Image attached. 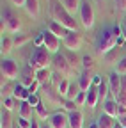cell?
I'll return each mask as SVG.
<instances>
[{"label": "cell", "instance_id": "49", "mask_svg": "<svg viewBox=\"0 0 126 128\" xmlns=\"http://www.w3.org/2000/svg\"><path fill=\"white\" fill-rule=\"evenodd\" d=\"M14 128H18V124H16V126H14Z\"/></svg>", "mask_w": 126, "mask_h": 128}, {"label": "cell", "instance_id": "40", "mask_svg": "<svg viewBox=\"0 0 126 128\" xmlns=\"http://www.w3.org/2000/svg\"><path fill=\"white\" fill-rule=\"evenodd\" d=\"M101 82H103V78H101V75H94V78H92V84H94V86L98 87V86H100Z\"/></svg>", "mask_w": 126, "mask_h": 128}, {"label": "cell", "instance_id": "10", "mask_svg": "<svg viewBox=\"0 0 126 128\" xmlns=\"http://www.w3.org/2000/svg\"><path fill=\"white\" fill-rule=\"evenodd\" d=\"M48 124L52 128H69V119L64 112H53L48 118Z\"/></svg>", "mask_w": 126, "mask_h": 128}, {"label": "cell", "instance_id": "47", "mask_svg": "<svg viewBox=\"0 0 126 128\" xmlns=\"http://www.w3.org/2000/svg\"><path fill=\"white\" fill-rule=\"evenodd\" d=\"M41 128H52V126H50V124H44V126H41Z\"/></svg>", "mask_w": 126, "mask_h": 128}, {"label": "cell", "instance_id": "30", "mask_svg": "<svg viewBox=\"0 0 126 128\" xmlns=\"http://www.w3.org/2000/svg\"><path fill=\"white\" fill-rule=\"evenodd\" d=\"M14 105H16V103H14V98H11V96H7V98H2V107L5 108V110H12L14 108Z\"/></svg>", "mask_w": 126, "mask_h": 128}, {"label": "cell", "instance_id": "41", "mask_svg": "<svg viewBox=\"0 0 126 128\" xmlns=\"http://www.w3.org/2000/svg\"><path fill=\"white\" fill-rule=\"evenodd\" d=\"M116 4L121 11H126V0H116Z\"/></svg>", "mask_w": 126, "mask_h": 128}, {"label": "cell", "instance_id": "38", "mask_svg": "<svg viewBox=\"0 0 126 128\" xmlns=\"http://www.w3.org/2000/svg\"><path fill=\"white\" fill-rule=\"evenodd\" d=\"M39 86H41V84H39L37 80H36V82H34L32 86L28 87V92H30V94H36V91H37V87H39Z\"/></svg>", "mask_w": 126, "mask_h": 128}, {"label": "cell", "instance_id": "48", "mask_svg": "<svg viewBox=\"0 0 126 128\" xmlns=\"http://www.w3.org/2000/svg\"><path fill=\"white\" fill-rule=\"evenodd\" d=\"M114 128H123V126H121V124H119V123H117V124H116V126H114Z\"/></svg>", "mask_w": 126, "mask_h": 128}, {"label": "cell", "instance_id": "27", "mask_svg": "<svg viewBox=\"0 0 126 128\" xmlns=\"http://www.w3.org/2000/svg\"><path fill=\"white\" fill-rule=\"evenodd\" d=\"M108 91H110V87H108V84H107L105 80H103V82L98 86V94H100V100H105V98H107Z\"/></svg>", "mask_w": 126, "mask_h": 128}, {"label": "cell", "instance_id": "2", "mask_svg": "<svg viewBox=\"0 0 126 128\" xmlns=\"http://www.w3.org/2000/svg\"><path fill=\"white\" fill-rule=\"evenodd\" d=\"M52 12H53L55 22H57V23H60L64 28H68V30H76V22H75V18H73V16H71L66 9H64V6H62L60 2L53 4Z\"/></svg>", "mask_w": 126, "mask_h": 128}, {"label": "cell", "instance_id": "13", "mask_svg": "<svg viewBox=\"0 0 126 128\" xmlns=\"http://www.w3.org/2000/svg\"><path fill=\"white\" fill-rule=\"evenodd\" d=\"M68 119H69V128H84V116L80 110L69 112Z\"/></svg>", "mask_w": 126, "mask_h": 128}, {"label": "cell", "instance_id": "1", "mask_svg": "<svg viewBox=\"0 0 126 128\" xmlns=\"http://www.w3.org/2000/svg\"><path fill=\"white\" fill-rule=\"evenodd\" d=\"M121 36H123V28L119 25L116 27H105L100 36L96 39V50L100 54H108L116 44H121Z\"/></svg>", "mask_w": 126, "mask_h": 128}, {"label": "cell", "instance_id": "15", "mask_svg": "<svg viewBox=\"0 0 126 128\" xmlns=\"http://www.w3.org/2000/svg\"><path fill=\"white\" fill-rule=\"evenodd\" d=\"M28 96H30L28 87H25L23 84H18V86H14V87H12V98H18L20 102H27V100H28Z\"/></svg>", "mask_w": 126, "mask_h": 128}, {"label": "cell", "instance_id": "36", "mask_svg": "<svg viewBox=\"0 0 126 128\" xmlns=\"http://www.w3.org/2000/svg\"><path fill=\"white\" fill-rule=\"evenodd\" d=\"M18 126H20V128H30V126H32V119L20 118V119H18Z\"/></svg>", "mask_w": 126, "mask_h": 128}, {"label": "cell", "instance_id": "6", "mask_svg": "<svg viewBox=\"0 0 126 128\" xmlns=\"http://www.w3.org/2000/svg\"><path fill=\"white\" fill-rule=\"evenodd\" d=\"M0 70H2V80H14L18 76V64L12 59H2L0 64Z\"/></svg>", "mask_w": 126, "mask_h": 128}, {"label": "cell", "instance_id": "8", "mask_svg": "<svg viewBox=\"0 0 126 128\" xmlns=\"http://www.w3.org/2000/svg\"><path fill=\"white\" fill-rule=\"evenodd\" d=\"M108 87H110V92H112L114 100H117V96L121 94V89H123V78L119 73L112 71L108 75Z\"/></svg>", "mask_w": 126, "mask_h": 128}, {"label": "cell", "instance_id": "17", "mask_svg": "<svg viewBox=\"0 0 126 128\" xmlns=\"http://www.w3.org/2000/svg\"><path fill=\"white\" fill-rule=\"evenodd\" d=\"M103 114H107L110 118H119L117 116V102L116 100H105V103H103Z\"/></svg>", "mask_w": 126, "mask_h": 128}, {"label": "cell", "instance_id": "23", "mask_svg": "<svg viewBox=\"0 0 126 128\" xmlns=\"http://www.w3.org/2000/svg\"><path fill=\"white\" fill-rule=\"evenodd\" d=\"M80 92H82V91H80V86H78V84H71L64 98H66V100H71V102H75V100H76V96L80 94Z\"/></svg>", "mask_w": 126, "mask_h": 128}, {"label": "cell", "instance_id": "14", "mask_svg": "<svg viewBox=\"0 0 126 128\" xmlns=\"http://www.w3.org/2000/svg\"><path fill=\"white\" fill-rule=\"evenodd\" d=\"M36 70L34 68H30V66H27L25 70H23V76H21V84L25 86V87H30L34 82H36Z\"/></svg>", "mask_w": 126, "mask_h": 128}, {"label": "cell", "instance_id": "35", "mask_svg": "<svg viewBox=\"0 0 126 128\" xmlns=\"http://www.w3.org/2000/svg\"><path fill=\"white\" fill-rule=\"evenodd\" d=\"M27 41H28V38H27V36H21V34H18L16 38H14V44H16L18 48H20V46H23Z\"/></svg>", "mask_w": 126, "mask_h": 128}, {"label": "cell", "instance_id": "43", "mask_svg": "<svg viewBox=\"0 0 126 128\" xmlns=\"http://www.w3.org/2000/svg\"><path fill=\"white\" fill-rule=\"evenodd\" d=\"M121 28H123V38L126 39V16H124V22H123V25H121Z\"/></svg>", "mask_w": 126, "mask_h": 128}, {"label": "cell", "instance_id": "25", "mask_svg": "<svg viewBox=\"0 0 126 128\" xmlns=\"http://www.w3.org/2000/svg\"><path fill=\"white\" fill-rule=\"evenodd\" d=\"M30 116H32V107L28 105V102H21L20 103V118L30 119Z\"/></svg>", "mask_w": 126, "mask_h": 128}, {"label": "cell", "instance_id": "34", "mask_svg": "<svg viewBox=\"0 0 126 128\" xmlns=\"http://www.w3.org/2000/svg\"><path fill=\"white\" fill-rule=\"evenodd\" d=\"M75 102H76V105H87V92L82 91L80 94L76 96V100H75Z\"/></svg>", "mask_w": 126, "mask_h": 128}, {"label": "cell", "instance_id": "33", "mask_svg": "<svg viewBox=\"0 0 126 128\" xmlns=\"http://www.w3.org/2000/svg\"><path fill=\"white\" fill-rule=\"evenodd\" d=\"M27 102H28V105L32 107V108H37V105H41V100L37 98V94H30Z\"/></svg>", "mask_w": 126, "mask_h": 128}, {"label": "cell", "instance_id": "24", "mask_svg": "<svg viewBox=\"0 0 126 128\" xmlns=\"http://www.w3.org/2000/svg\"><path fill=\"white\" fill-rule=\"evenodd\" d=\"M36 80L41 84V86H46L50 82V71H48V68L46 70H39L37 73H36Z\"/></svg>", "mask_w": 126, "mask_h": 128}, {"label": "cell", "instance_id": "26", "mask_svg": "<svg viewBox=\"0 0 126 128\" xmlns=\"http://www.w3.org/2000/svg\"><path fill=\"white\" fill-rule=\"evenodd\" d=\"M62 6H64V9L71 14V12H75L78 7H80V4H78V0H62L60 2Z\"/></svg>", "mask_w": 126, "mask_h": 128}, {"label": "cell", "instance_id": "37", "mask_svg": "<svg viewBox=\"0 0 126 128\" xmlns=\"http://www.w3.org/2000/svg\"><path fill=\"white\" fill-rule=\"evenodd\" d=\"M64 107H66V110H69V112H75L76 110V102H71V100H66L64 102Z\"/></svg>", "mask_w": 126, "mask_h": 128}, {"label": "cell", "instance_id": "39", "mask_svg": "<svg viewBox=\"0 0 126 128\" xmlns=\"http://www.w3.org/2000/svg\"><path fill=\"white\" fill-rule=\"evenodd\" d=\"M9 92H12L11 91V86H2V98H7Z\"/></svg>", "mask_w": 126, "mask_h": 128}, {"label": "cell", "instance_id": "18", "mask_svg": "<svg viewBox=\"0 0 126 128\" xmlns=\"http://www.w3.org/2000/svg\"><path fill=\"white\" fill-rule=\"evenodd\" d=\"M98 100H100V94H98V87H91L87 91V105L91 108H94L98 105Z\"/></svg>", "mask_w": 126, "mask_h": 128}, {"label": "cell", "instance_id": "50", "mask_svg": "<svg viewBox=\"0 0 126 128\" xmlns=\"http://www.w3.org/2000/svg\"><path fill=\"white\" fill-rule=\"evenodd\" d=\"M18 128H20V126H18Z\"/></svg>", "mask_w": 126, "mask_h": 128}, {"label": "cell", "instance_id": "21", "mask_svg": "<svg viewBox=\"0 0 126 128\" xmlns=\"http://www.w3.org/2000/svg\"><path fill=\"white\" fill-rule=\"evenodd\" d=\"M98 126L100 128H114L116 123H114V118H110L107 114H101L100 119H98Z\"/></svg>", "mask_w": 126, "mask_h": 128}, {"label": "cell", "instance_id": "31", "mask_svg": "<svg viewBox=\"0 0 126 128\" xmlns=\"http://www.w3.org/2000/svg\"><path fill=\"white\" fill-rule=\"evenodd\" d=\"M116 73H119V75H126V57H123V59L117 62V66H116Z\"/></svg>", "mask_w": 126, "mask_h": 128}, {"label": "cell", "instance_id": "20", "mask_svg": "<svg viewBox=\"0 0 126 128\" xmlns=\"http://www.w3.org/2000/svg\"><path fill=\"white\" fill-rule=\"evenodd\" d=\"M25 9H27V12L32 16V18H37L39 16V2L37 0H27Z\"/></svg>", "mask_w": 126, "mask_h": 128}, {"label": "cell", "instance_id": "28", "mask_svg": "<svg viewBox=\"0 0 126 128\" xmlns=\"http://www.w3.org/2000/svg\"><path fill=\"white\" fill-rule=\"evenodd\" d=\"M69 86H71V84L68 82L66 78H64V80H60V82H59V87H57V89H59L57 92H59V94H62V96H66V92H68Z\"/></svg>", "mask_w": 126, "mask_h": 128}, {"label": "cell", "instance_id": "45", "mask_svg": "<svg viewBox=\"0 0 126 128\" xmlns=\"http://www.w3.org/2000/svg\"><path fill=\"white\" fill-rule=\"evenodd\" d=\"M30 128H41V126H39V123L36 119H32V126H30Z\"/></svg>", "mask_w": 126, "mask_h": 128}, {"label": "cell", "instance_id": "19", "mask_svg": "<svg viewBox=\"0 0 126 128\" xmlns=\"http://www.w3.org/2000/svg\"><path fill=\"white\" fill-rule=\"evenodd\" d=\"M0 128H12L11 114H9V110H5L4 107H2V110H0Z\"/></svg>", "mask_w": 126, "mask_h": 128}, {"label": "cell", "instance_id": "29", "mask_svg": "<svg viewBox=\"0 0 126 128\" xmlns=\"http://www.w3.org/2000/svg\"><path fill=\"white\" fill-rule=\"evenodd\" d=\"M36 114H37V118L39 119H48L50 116H48V110H46V107L41 103V105H37V108H36Z\"/></svg>", "mask_w": 126, "mask_h": 128}, {"label": "cell", "instance_id": "7", "mask_svg": "<svg viewBox=\"0 0 126 128\" xmlns=\"http://www.w3.org/2000/svg\"><path fill=\"white\" fill-rule=\"evenodd\" d=\"M43 36H44V48L48 50L50 54H59V48H60V39L52 34L50 30H43Z\"/></svg>", "mask_w": 126, "mask_h": 128}, {"label": "cell", "instance_id": "32", "mask_svg": "<svg viewBox=\"0 0 126 128\" xmlns=\"http://www.w3.org/2000/svg\"><path fill=\"white\" fill-rule=\"evenodd\" d=\"M82 64H84L85 70H91V68L94 66V59H92L91 55H84V57H82Z\"/></svg>", "mask_w": 126, "mask_h": 128}, {"label": "cell", "instance_id": "4", "mask_svg": "<svg viewBox=\"0 0 126 128\" xmlns=\"http://www.w3.org/2000/svg\"><path fill=\"white\" fill-rule=\"evenodd\" d=\"M20 27H21L20 20L12 14V11L11 9H2V32L9 30V32H12V34H16V32L20 30Z\"/></svg>", "mask_w": 126, "mask_h": 128}, {"label": "cell", "instance_id": "3", "mask_svg": "<svg viewBox=\"0 0 126 128\" xmlns=\"http://www.w3.org/2000/svg\"><path fill=\"white\" fill-rule=\"evenodd\" d=\"M50 62H52L50 60V52L44 46H41V48H36L32 52V55L28 59V66L34 68L36 71H39V70H46Z\"/></svg>", "mask_w": 126, "mask_h": 128}, {"label": "cell", "instance_id": "42", "mask_svg": "<svg viewBox=\"0 0 126 128\" xmlns=\"http://www.w3.org/2000/svg\"><path fill=\"white\" fill-rule=\"evenodd\" d=\"M12 4H14V6H18V7H25L27 0H12Z\"/></svg>", "mask_w": 126, "mask_h": 128}, {"label": "cell", "instance_id": "11", "mask_svg": "<svg viewBox=\"0 0 126 128\" xmlns=\"http://www.w3.org/2000/svg\"><path fill=\"white\" fill-rule=\"evenodd\" d=\"M92 78H94V75H91L89 70H85V71L80 75V78H78V86H80V91L87 92V91L92 87Z\"/></svg>", "mask_w": 126, "mask_h": 128}, {"label": "cell", "instance_id": "46", "mask_svg": "<svg viewBox=\"0 0 126 128\" xmlns=\"http://www.w3.org/2000/svg\"><path fill=\"white\" fill-rule=\"evenodd\" d=\"M89 128H100V126H98V121H94V123H91V124H89Z\"/></svg>", "mask_w": 126, "mask_h": 128}, {"label": "cell", "instance_id": "22", "mask_svg": "<svg viewBox=\"0 0 126 128\" xmlns=\"http://www.w3.org/2000/svg\"><path fill=\"white\" fill-rule=\"evenodd\" d=\"M12 46H14V39H11V38H2V41H0V50H2L4 55H7V54L12 50Z\"/></svg>", "mask_w": 126, "mask_h": 128}, {"label": "cell", "instance_id": "9", "mask_svg": "<svg viewBox=\"0 0 126 128\" xmlns=\"http://www.w3.org/2000/svg\"><path fill=\"white\" fill-rule=\"evenodd\" d=\"M64 46L71 52H76L82 44V34H78V30H69V34L66 36V39L62 41Z\"/></svg>", "mask_w": 126, "mask_h": 128}, {"label": "cell", "instance_id": "16", "mask_svg": "<svg viewBox=\"0 0 126 128\" xmlns=\"http://www.w3.org/2000/svg\"><path fill=\"white\" fill-rule=\"evenodd\" d=\"M53 66L57 68V71H59V73H66V71H68V68H69V62H68V59L62 55V54H55Z\"/></svg>", "mask_w": 126, "mask_h": 128}, {"label": "cell", "instance_id": "44", "mask_svg": "<svg viewBox=\"0 0 126 128\" xmlns=\"http://www.w3.org/2000/svg\"><path fill=\"white\" fill-rule=\"evenodd\" d=\"M123 128H126V116H123V118H119V121H117Z\"/></svg>", "mask_w": 126, "mask_h": 128}, {"label": "cell", "instance_id": "12", "mask_svg": "<svg viewBox=\"0 0 126 128\" xmlns=\"http://www.w3.org/2000/svg\"><path fill=\"white\" fill-rule=\"evenodd\" d=\"M48 30L52 32V34H55L59 39H62V41H64V39H66V36L69 34V30H68V28H64V27H62L60 23H57L55 20H53V22H50V25H48Z\"/></svg>", "mask_w": 126, "mask_h": 128}, {"label": "cell", "instance_id": "5", "mask_svg": "<svg viewBox=\"0 0 126 128\" xmlns=\"http://www.w3.org/2000/svg\"><path fill=\"white\" fill-rule=\"evenodd\" d=\"M80 20H82V25L85 30L94 27V11H92V6L89 2L80 4Z\"/></svg>", "mask_w": 126, "mask_h": 128}]
</instances>
